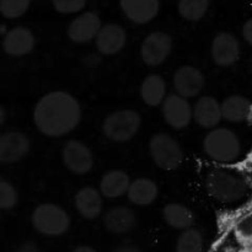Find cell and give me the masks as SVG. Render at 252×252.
Segmentation results:
<instances>
[{
  "mask_svg": "<svg viewBox=\"0 0 252 252\" xmlns=\"http://www.w3.org/2000/svg\"><path fill=\"white\" fill-rule=\"evenodd\" d=\"M80 105L74 96L64 91L44 95L33 111L37 128L47 137H63L79 125Z\"/></svg>",
  "mask_w": 252,
  "mask_h": 252,
  "instance_id": "6da1fadb",
  "label": "cell"
},
{
  "mask_svg": "<svg viewBox=\"0 0 252 252\" xmlns=\"http://www.w3.org/2000/svg\"><path fill=\"white\" fill-rule=\"evenodd\" d=\"M206 187L212 197L223 203L238 202L248 193V185L241 177L221 169H216L207 175Z\"/></svg>",
  "mask_w": 252,
  "mask_h": 252,
  "instance_id": "7a4b0ae2",
  "label": "cell"
},
{
  "mask_svg": "<svg viewBox=\"0 0 252 252\" xmlns=\"http://www.w3.org/2000/svg\"><path fill=\"white\" fill-rule=\"evenodd\" d=\"M203 148L211 159L218 162H231L241 153L240 140L233 130L228 128H217L204 138Z\"/></svg>",
  "mask_w": 252,
  "mask_h": 252,
  "instance_id": "3957f363",
  "label": "cell"
},
{
  "mask_svg": "<svg viewBox=\"0 0 252 252\" xmlns=\"http://www.w3.org/2000/svg\"><path fill=\"white\" fill-rule=\"evenodd\" d=\"M33 228L46 236H61L69 230L70 218L68 213L57 204H39L32 214Z\"/></svg>",
  "mask_w": 252,
  "mask_h": 252,
  "instance_id": "277c9868",
  "label": "cell"
},
{
  "mask_svg": "<svg viewBox=\"0 0 252 252\" xmlns=\"http://www.w3.org/2000/svg\"><path fill=\"white\" fill-rule=\"evenodd\" d=\"M139 113L133 110H121L106 117L102 129L106 137L113 142H127L132 139L140 127Z\"/></svg>",
  "mask_w": 252,
  "mask_h": 252,
  "instance_id": "5b68a950",
  "label": "cell"
},
{
  "mask_svg": "<svg viewBox=\"0 0 252 252\" xmlns=\"http://www.w3.org/2000/svg\"><path fill=\"white\" fill-rule=\"evenodd\" d=\"M149 150L155 164L166 171L177 169L184 160V152L179 143L165 133L153 135Z\"/></svg>",
  "mask_w": 252,
  "mask_h": 252,
  "instance_id": "8992f818",
  "label": "cell"
},
{
  "mask_svg": "<svg viewBox=\"0 0 252 252\" xmlns=\"http://www.w3.org/2000/svg\"><path fill=\"white\" fill-rule=\"evenodd\" d=\"M172 48V39L165 32H153L143 41L140 54L147 65L158 66L164 63Z\"/></svg>",
  "mask_w": 252,
  "mask_h": 252,
  "instance_id": "52a82bcc",
  "label": "cell"
},
{
  "mask_svg": "<svg viewBox=\"0 0 252 252\" xmlns=\"http://www.w3.org/2000/svg\"><path fill=\"white\" fill-rule=\"evenodd\" d=\"M64 165L76 175L88 174L94 165L91 150L84 143L69 140L63 149Z\"/></svg>",
  "mask_w": 252,
  "mask_h": 252,
  "instance_id": "ba28073f",
  "label": "cell"
},
{
  "mask_svg": "<svg viewBox=\"0 0 252 252\" xmlns=\"http://www.w3.org/2000/svg\"><path fill=\"white\" fill-rule=\"evenodd\" d=\"M162 115L167 125L175 129H184L189 125L193 112L187 98L177 95L167 96L162 103Z\"/></svg>",
  "mask_w": 252,
  "mask_h": 252,
  "instance_id": "9c48e42d",
  "label": "cell"
},
{
  "mask_svg": "<svg viewBox=\"0 0 252 252\" xmlns=\"http://www.w3.org/2000/svg\"><path fill=\"white\" fill-rule=\"evenodd\" d=\"M204 75L201 70L191 65L181 66L175 73L174 86L180 96L191 98L198 95L204 88Z\"/></svg>",
  "mask_w": 252,
  "mask_h": 252,
  "instance_id": "30bf717a",
  "label": "cell"
},
{
  "mask_svg": "<svg viewBox=\"0 0 252 252\" xmlns=\"http://www.w3.org/2000/svg\"><path fill=\"white\" fill-rule=\"evenodd\" d=\"M30 140L22 133L7 132L0 137V161L2 164H14L27 155Z\"/></svg>",
  "mask_w": 252,
  "mask_h": 252,
  "instance_id": "8fae6325",
  "label": "cell"
},
{
  "mask_svg": "<svg viewBox=\"0 0 252 252\" xmlns=\"http://www.w3.org/2000/svg\"><path fill=\"white\" fill-rule=\"evenodd\" d=\"M101 20L95 12H85L71 21L68 36L75 43H85L97 37L101 30Z\"/></svg>",
  "mask_w": 252,
  "mask_h": 252,
  "instance_id": "7c38bea8",
  "label": "cell"
},
{
  "mask_svg": "<svg viewBox=\"0 0 252 252\" xmlns=\"http://www.w3.org/2000/svg\"><path fill=\"white\" fill-rule=\"evenodd\" d=\"M240 47L233 34L221 32L212 43V57L219 66H230L239 59Z\"/></svg>",
  "mask_w": 252,
  "mask_h": 252,
  "instance_id": "4fadbf2b",
  "label": "cell"
},
{
  "mask_svg": "<svg viewBox=\"0 0 252 252\" xmlns=\"http://www.w3.org/2000/svg\"><path fill=\"white\" fill-rule=\"evenodd\" d=\"M34 47L33 33L26 27H15L10 30L4 37L2 48L5 53L12 57H21L29 54Z\"/></svg>",
  "mask_w": 252,
  "mask_h": 252,
  "instance_id": "5bb4252c",
  "label": "cell"
},
{
  "mask_svg": "<svg viewBox=\"0 0 252 252\" xmlns=\"http://www.w3.org/2000/svg\"><path fill=\"white\" fill-rule=\"evenodd\" d=\"M127 34L120 25L108 24L101 27L96 37V47L98 52L105 56H112L118 53L125 47Z\"/></svg>",
  "mask_w": 252,
  "mask_h": 252,
  "instance_id": "9a60e30c",
  "label": "cell"
},
{
  "mask_svg": "<svg viewBox=\"0 0 252 252\" xmlns=\"http://www.w3.org/2000/svg\"><path fill=\"white\" fill-rule=\"evenodd\" d=\"M121 7L126 16L135 24H147L159 12L158 0H121Z\"/></svg>",
  "mask_w": 252,
  "mask_h": 252,
  "instance_id": "2e32d148",
  "label": "cell"
},
{
  "mask_svg": "<svg viewBox=\"0 0 252 252\" xmlns=\"http://www.w3.org/2000/svg\"><path fill=\"white\" fill-rule=\"evenodd\" d=\"M193 117L202 128H214L223 118L221 105L212 96L201 97L194 106Z\"/></svg>",
  "mask_w": 252,
  "mask_h": 252,
  "instance_id": "e0dca14e",
  "label": "cell"
},
{
  "mask_svg": "<svg viewBox=\"0 0 252 252\" xmlns=\"http://www.w3.org/2000/svg\"><path fill=\"white\" fill-rule=\"evenodd\" d=\"M137 219L132 209L126 207H116L106 213L103 224L110 233L116 235L127 234L135 226Z\"/></svg>",
  "mask_w": 252,
  "mask_h": 252,
  "instance_id": "ac0fdd59",
  "label": "cell"
},
{
  "mask_svg": "<svg viewBox=\"0 0 252 252\" xmlns=\"http://www.w3.org/2000/svg\"><path fill=\"white\" fill-rule=\"evenodd\" d=\"M75 207L83 218L95 219L102 211V199L100 192L94 187H84L75 196Z\"/></svg>",
  "mask_w": 252,
  "mask_h": 252,
  "instance_id": "d6986e66",
  "label": "cell"
},
{
  "mask_svg": "<svg viewBox=\"0 0 252 252\" xmlns=\"http://www.w3.org/2000/svg\"><path fill=\"white\" fill-rule=\"evenodd\" d=\"M130 180L126 172L121 170H112L103 175L100 184L101 194L107 198H117L128 192L130 186Z\"/></svg>",
  "mask_w": 252,
  "mask_h": 252,
  "instance_id": "ffe728a7",
  "label": "cell"
},
{
  "mask_svg": "<svg viewBox=\"0 0 252 252\" xmlns=\"http://www.w3.org/2000/svg\"><path fill=\"white\" fill-rule=\"evenodd\" d=\"M128 198L135 206H149L158 198L157 184L149 179H137L130 184L128 189Z\"/></svg>",
  "mask_w": 252,
  "mask_h": 252,
  "instance_id": "44dd1931",
  "label": "cell"
},
{
  "mask_svg": "<svg viewBox=\"0 0 252 252\" xmlns=\"http://www.w3.org/2000/svg\"><path fill=\"white\" fill-rule=\"evenodd\" d=\"M162 217L167 225L179 230H186L194 224V214L189 208L180 203H170L164 207Z\"/></svg>",
  "mask_w": 252,
  "mask_h": 252,
  "instance_id": "7402d4cb",
  "label": "cell"
},
{
  "mask_svg": "<svg viewBox=\"0 0 252 252\" xmlns=\"http://www.w3.org/2000/svg\"><path fill=\"white\" fill-rule=\"evenodd\" d=\"M166 94V84L165 80L158 74H152L147 76L140 86V96L148 106L157 107L164 101Z\"/></svg>",
  "mask_w": 252,
  "mask_h": 252,
  "instance_id": "603a6c76",
  "label": "cell"
},
{
  "mask_svg": "<svg viewBox=\"0 0 252 252\" xmlns=\"http://www.w3.org/2000/svg\"><path fill=\"white\" fill-rule=\"evenodd\" d=\"M251 110L250 101L240 95H234L224 100L221 103V115L223 118L233 123L243 122L248 118Z\"/></svg>",
  "mask_w": 252,
  "mask_h": 252,
  "instance_id": "cb8c5ba5",
  "label": "cell"
},
{
  "mask_svg": "<svg viewBox=\"0 0 252 252\" xmlns=\"http://www.w3.org/2000/svg\"><path fill=\"white\" fill-rule=\"evenodd\" d=\"M203 235L197 229H186L179 236L176 243V252H202Z\"/></svg>",
  "mask_w": 252,
  "mask_h": 252,
  "instance_id": "d4e9b609",
  "label": "cell"
},
{
  "mask_svg": "<svg viewBox=\"0 0 252 252\" xmlns=\"http://www.w3.org/2000/svg\"><path fill=\"white\" fill-rule=\"evenodd\" d=\"M209 0H180L179 12L187 21H198L206 15Z\"/></svg>",
  "mask_w": 252,
  "mask_h": 252,
  "instance_id": "484cf974",
  "label": "cell"
},
{
  "mask_svg": "<svg viewBox=\"0 0 252 252\" xmlns=\"http://www.w3.org/2000/svg\"><path fill=\"white\" fill-rule=\"evenodd\" d=\"M31 0H0V11L6 19H17L27 11Z\"/></svg>",
  "mask_w": 252,
  "mask_h": 252,
  "instance_id": "4316f807",
  "label": "cell"
},
{
  "mask_svg": "<svg viewBox=\"0 0 252 252\" xmlns=\"http://www.w3.org/2000/svg\"><path fill=\"white\" fill-rule=\"evenodd\" d=\"M17 193L10 182L1 180L0 181V208L7 211L16 206Z\"/></svg>",
  "mask_w": 252,
  "mask_h": 252,
  "instance_id": "83f0119b",
  "label": "cell"
},
{
  "mask_svg": "<svg viewBox=\"0 0 252 252\" xmlns=\"http://www.w3.org/2000/svg\"><path fill=\"white\" fill-rule=\"evenodd\" d=\"M54 7L62 14H74L85 6L86 0H52Z\"/></svg>",
  "mask_w": 252,
  "mask_h": 252,
  "instance_id": "f1b7e54d",
  "label": "cell"
},
{
  "mask_svg": "<svg viewBox=\"0 0 252 252\" xmlns=\"http://www.w3.org/2000/svg\"><path fill=\"white\" fill-rule=\"evenodd\" d=\"M235 231L240 239L245 241L252 240V214L244 217L238 221L235 226Z\"/></svg>",
  "mask_w": 252,
  "mask_h": 252,
  "instance_id": "f546056e",
  "label": "cell"
},
{
  "mask_svg": "<svg viewBox=\"0 0 252 252\" xmlns=\"http://www.w3.org/2000/svg\"><path fill=\"white\" fill-rule=\"evenodd\" d=\"M243 36L245 38V41L252 46V19L246 21V24L244 25Z\"/></svg>",
  "mask_w": 252,
  "mask_h": 252,
  "instance_id": "4dcf8cb0",
  "label": "cell"
},
{
  "mask_svg": "<svg viewBox=\"0 0 252 252\" xmlns=\"http://www.w3.org/2000/svg\"><path fill=\"white\" fill-rule=\"evenodd\" d=\"M112 252H142L139 248L134 245H121L116 248Z\"/></svg>",
  "mask_w": 252,
  "mask_h": 252,
  "instance_id": "1f68e13d",
  "label": "cell"
},
{
  "mask_svg": "<svg viewBox=\"0 0 252 252\" xmlns=\"http://www.w3.org/2000/svg\"><path fill=\"white\" fill-rule=\"evenodd\" d=\"M16 252H39L33 243H26L17 249Z\"/></svg>",
  "mask_w": 252,
  "mask_h": 252,
  "instance_id": "d6a6232c",
  "label": "cell"
},
{
  "mask_svg": "<svg viewBox=\"0 0 252 252\" xmlns=\"http://www.w3.org/2000/svg\"><path fill=\"white\" fill-rule=\"evenodd\" d=\"M73 252H97V251H96L94 248H91V246L83 245V246H78V248H76Z\"/></svg>",
  "mask_w": 252,
  "mask_h": 252,
  "instance_id": "836d02e7",
  "label": "cell"
},
{
  "mask_svg": "<svg viewBox=\"0 0 252 252\" xmlns=\"http://www.w3.org/2000/svg\"><path fill=\"white\" fill-rule=\"evenodd\" d=\"M246 176H248L249 182L252 185V165H250V167L248 169V172H246Z\"/></svg>",
  "mask_w": 252,
  "mask_h": 252,
  "instance_id": "e575fe53",
  "label": "cell"
}]
</instances>
